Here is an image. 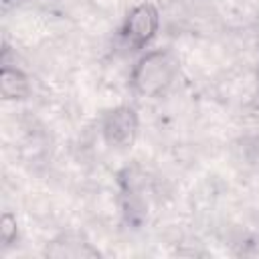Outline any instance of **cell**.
I'll use <instances>...</instances> for the list:
<instances>
[{
  "mask_svg": "<svg viewBox=\"0 0 259 259\" xmlns=\"http://www.w3.org/2000/svg\"><path fill=\"white\" fill-rule=\"evenodd\" d=\"M178 71L180 61L170 49H148L140 53L130 71V87L140 97L156 99L174 85Z\"/></svg>",
  "mask_w": 259,
  "mask_h": 259,
  "instance_id": "1",
  "label": "cell"
},
{
  "mask_svg": "<svg viewBox=\"0 0 259 259\" xmlns=\"http://www.w3.org/2000/svg\"><path fill=\"white\" fill-rule=\"evenodd\" d=\"M158 30H160V10L154 2L144 0L127 10L119 26V40L127 53H144L156 38Z\"/></svg>",
  "mask_w": 259,
  "mask_h": 259,
  "instance_id": "2",
  "label": "cell"
},
{
  "mask_svg": "<svg viewBox=\"0 0 259 259\" xmlns=\"http://www.w3.org/2000/svg\"><path fill=\"white\" fill-rule=\"evenodd\" d=\"M103 142L117 152L130 150L140 134V117L132 105H115L101 115L99 121Z\"/></svg>",
  "mask_w": 259,
  "mask_h": 259,
  "instance_id": "3",
  "label": "cell"
},
{
  "mask_svg": "<svg viewBox=\"0 0 259 259\" xmlns=\"http://www.w3.org/2000/svg\"><path fill=\"white\" fill-rule=\"evenodd\" d=\"M30 93V81L26 73L18 67L4 65L0 73V95L6 101H16V99H26Z\"/></svg>",
  "mask_w": 259,
  "mask_h": 259,
  "instance_id": "4",
  "label": "cell"
},
{
  "mask_svg": "<svg viewBox=\"0 0 259 259\" xmlns=\"http://www.w3.org/2000/svg\"><path fill=\"white\" fill-rule=\"evenodd\" d=\"M14 239H16V217L10 210H6L0 217V241L4 247H8Z\"/></svg>",
  "mask_w": 259,
  "mask_h": 259,
  "instance_id": "5",
  "label": "cell"
},
{
  "mask_svg": "<svg viewBox=\"0 0 259 259\" xmlns=\"http://www.w3.org/2000/svg\"><path fill=\"white\" fill-rule=\"evenodd\" d=\"M24 2H28L30 6H38V8H51V6H55L59 0H24Z\"/></svg>",
  "mask_w": 259,
  "mask_h": 259,
  "instance_id": "6",
  "label": "cell"
}]
</instances>
